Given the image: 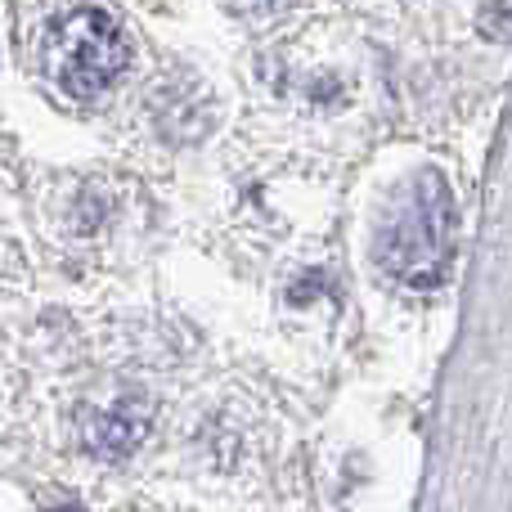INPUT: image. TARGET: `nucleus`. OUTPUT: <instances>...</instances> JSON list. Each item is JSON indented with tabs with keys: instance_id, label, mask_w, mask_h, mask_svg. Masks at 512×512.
<instances>
[{
	"instance_id": "obj_1",
	"label": "nucleus",
	"mask_w": 512,
	"mask_h": 512,
	"mask_svg": "<svg viewBox=\"0 0 512 512\" xmlns=\"http://www.w3.org/2000/svg\"><path fill=\"white\" fill-rule=\"evenodd\" d=\"M450 252H454V198H450V185L436 171H427L400 198L396 216L382 230L378 261L396 279L427 288V283H436L445 274Z\"/></svg>"
},
{
	"instance_id": "obj_2",
	"label": "nucleus",
	"mask_w": 512,
	"mask_h": 512,
	"mask_svg": "<svg viewBox=\"0 0 512 512\" xmlns=\"http://www.w3.org/2000/svg\"><path fill=\"white\" fill-rule=\"evenodd\" d=\"M131 63V36L108 9H72L50 36V72L68 95L90 99Z\"/></svg>"
},
{
	"instance_id": "obj_3",
	"label": "nucleus",
	"mask_w": 512,
	"mask_h": 512,
	"mask_svg": "<svg viewBox=\"0 0 512 512\" xmlns=\"http://www.w3.org/2000/svg\"><path fill=\"white\" fill-rule=\"evenodd\" d=\"M144 432H149V409H144L140 400H117L113 409H104V414H95L86 423L90 450L104 454V459H122V454H131L135 445L144 441Z\"/></svg>"
}]
</instances>
